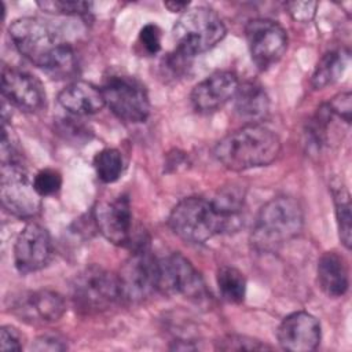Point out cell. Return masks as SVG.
Segmentation results:
<instances>
[{
  "label": "cell",
  "mask_w": 352,
  "mask_h": 352,
  "mask_svg": "<svg viewBox=\"0 0 352 352\" xmlns=\"http://www.w3.org/2000/svg\"><path fill=\"white\" fill-rule=\"evenodd\" d=\"M8 30L19 54L52 78H67L77 73V58L72 44L48 21L23 16L15 19Z\"/></svg>",
  "instance_id": "1"
},
{
  "label": "cell",
  "mask_w": 352,
  "mask_h": 352,
  "mask_svg": "<svg viewBox=\"0 0 352 352\" xmlns=\"http://www.w3.org/2000/svg\"><path fill=\"white\" fill-rule=\"evenodd\" d=\"M279 151L280 140L274 131L261 124H246L220 139L213 154L224 168L241 172L270 165Z\"/></svg>",
  "instance_id": "2"
},
{
  "label": "cell",
  "mask_w": 352,
  "mask_h": 352,
  "mask_svg": "<svg viewBox=\"0 0 352 352\" xmlns=\"http://www.w3.org/2000/svg\"><path fill=\"white\" fill-rule=\"evenodd\" d=\"M304 226L302 208L292 197L270 199L258 212L250 243L260 253H272L296 238Z\"/></svg>",
  "instance_id": "3"
},
{
  "label": "cell",
  "mask_w": 352,
  "mask_h": 352,
  "mask_svg": "<svg viewBox=\"0 0 352 352\" xmlns=\"http://www.w3.org/2000/svg\"><path fill=\"white\" fill-rule=\"evenodd\" d=\"M168 224L172 232L182 241L204 243L217 234L236 231L242 223L224 216L212 199L188 197L172 209Z\"/></svg>",
  "instance_id": "4"
},
{
  "label": "cell",
  "mask_w": 352,
  "mask_h": 352,
  "mask_svg": "<svg viewBox=\"0 0 352 352\" xmlns=\"http://www.w3.org/2000/svg\"><path fill=\"white\" fill-rule=\"evenodd\" d=\"M172 36L177 51L194 58L213 48L226 36V26L216 11L208 7L186 10L175 22Z\"/></svg>",
  "instance_id": "5"
},
{
  "label": "cell",
  "mask_w": 352,
  "mask_h": 352,
  "mask_svg": "<svg viewBox=\"0 0 352 352\" xmlns=\"http://www.w3.org/2000/svg\"><path fill=\"white\" fill-rule=\"evenodd\" d=\"M70 290L76 309L85 315L104 312L122 300L118 276L95 264L74 276Z\"/></svg>",
  "instance_id": "6"
},
{
  "label": "cell",
  "mask_w": 352,
  "mask_h": 352,
  "mask_svg": "<svg viewBox=\"0 0 352 352\" xmlns=\"http://www.w3.org/2000/svg\"><path fill=\"white\" fill-rule=\"evenodd\" d=\"M157 292L165 296H183L197 304L206 301L209 296L201 274L177 252L157 258Z\"/></svg>",
  "instance_id": "7"
},
{
  "label": "cell",
  "mask_w": 352,
  "mask_h": 352,
  "mask_svg": "<svg viewBox=\"0 0 352 352\" xmlns=\"http://www.w3.org/2000/svg\"><path fill=\"white\" fill-rule=\"evenodd\" d=\"M0 198L3 209L15 217L30 219L40 212L41 197L19 157L1 161Z\"/></svg>",
  "instance_id": "8"
},
{
  "label": "cell",
  "mask_w": 352,
  "mask_h": 352,
  "mask_svg": "<svg viewBox=\"0 0 352 352\" xmlns=\"http://www.w3.org/2000/svg\"><path fill=\"white\" fill-rule=\"evenodd\" d=\"M106 106L120 120L144 122L150 116V99L144 85L131 76H111L100 88Z\"/></svg>",
  "instance_id": "9"
},
{
  "label": "cell",
  "mask_w": 352,
  "mask_h": 352,
  "mask_svg": "<svg viewBox=\"0 0 352 352\" xmlns=\"http://www.w3.org/2000/svg\"><path fill=\"white\" fill-rule=\"evenodd\" d=\"M117 276L122 300L144 301L157 292V258L144 243H140L124 261Z\"/></svg>",
  "instance_id": "10"
},
{
  "label": "cell",
  "mask_w": 352,
  "mask_h": 352,
  "mask_svg": "<svg viewBox=\"0 0 352 352\" xmlns=\"http://www.w3.org/2000/svg\"><path fill=\"white\" fill-rule=\"evenodd\" d=\"M252 60L260 70L275 65L287 50V33L275 21L257 18L245 28Z\"/></svg>",
  "instance_id": "11"
},
{
  "label": "cell",
  "mask_w": 352,
  "mask_h": 352,
  "mask_svg": "<svg viewBox=\"0 0 352 352\" xmlns=\"http://www.w3.org/2000/svg\"><path fill=\"white\" fill-rule=\"evenodd\" d=\"M52 257V242L48 231L37 224L28 223L14 243V264L21 274H30L44 268Z\"/></svg>",
  "instance_id": "12"
},
{
  "label": "cell",
  "mask_w": 352,
  "mask_h": 352,
  "mask_svg": "<svg viewBox=\"0 0 352 352\" xmlns=\"http://www.w3.org/2000/svg\"><path fill=\"white\" fill-rule=\"evenodd\" d=\"M94 221L99 232L111 243L124 246L132 239V210L126 195L104 199L94 208Z\"/></svg>",
  "instance_id": "13"
},
{
  "label": "cell",
  "mask_w": 352,
  "mask_h": 352,
  "mask_svg": "<svg viewBox=\"0 0 352 352\" xmlns=\"http://www.w3.org/2000/svg\"><path fill=\"white\" fill-rule=\"evenodd\" d=\"M8 300L7 307L11 312L29 323H52L59 320L66 311L63 297L48 289L19 293Z\"/></svg>",
  "instance_id": "14"
},
{
  "label": "cell",
  "mask_w": 352,
  "mask_h": 352,
  "mask_svg": "<svg viewBox=\"0 0 352 352\" xmlns=\"http://www.w3.org/2000/svg\"><path fill=\"white\" fill-rule=\"evenodd\" d=\"M1 94L10 104L26 113H36L45 106V91L40 80L16 67L3 66Z\"/></svg>",
  "instance_id": "15"
},
{
  "label": "cell",
  "mask_w": 352,
  "mask_h": 352,
  "mask_svg": "<svg viewBox=\"0 0 352 352\" xmlns=\"http://www.w3.org/2000/svg\"><path fill=\"white\" fill-rule=\"evenodd\" d=\"M320 337L322 330L319 320L305 311L287 315L276 330L279 345L292 352H309L316 349Z\"/></svg>",
  "instance_id": "16"
},
{
  "label": "cell",
  "mask_w": 352,
  "mask_h": 352,
  "mask_svg": "<svg viewBox=\"0 0 352 352\" xmlns=\"http://www.w3.org/2000/svg\"><path fill=\"white\" fill-rule=\"evenodd\" d=\"M238 85V77L232 72H214L192 88L191 104L199 113L216 111L234 98Z\"/></svg>",
  "instance_id": "17"
},
{
  "label": "cell",
  "mask_w": 352,
  "mask_h": 352,
  "mask_svg": "<svg viewBox=\"0 0 352 352\" xmlns=\"http://www.w3.org/2000/svg\"><path fill=\"white\" fill-rule=\"evenodd\" d=\"M59 104L73 116H91L106 106L102 89L87 81H73L58 95Z\"/></svg>",
  "instance_id": "18"
},
{
  "label": "cell",
  "mask_w": 352,
  "mask_h": 352,
  "mask_svg": "<svg viewBox=\"0 0 352 352\" xmlns=\"http://www.w3.org/2000/svg\"><path fill=\"white\" fill-rule=\"evenodd\" d=\"M318 282L322 292L338 298L344 296L349 286L348 265L342 256L336 252H326L318 261Z\"/></svg>",
  "instance_id": "19"
},
{
  "label": "cell",
  "mask_w": 352,
  "mask_h": 352,
  "mask_svg": "<svg viewBox=\"0 0 352 352\" xmlns=\"http://www.w3.org/2000/svg\"><path fill=\"white\" fill-rule=\"evenodd\" d=\"M235 113L248 124H258L270 111V99L265 89L254 82L245 81L238 85L234 95Z\"/></svg>",
  "instance_id": "20"
},
{
  "label": "cell",
  "mask_w": 352,
  "mask_h": 352,
  "mask_svg": "<svg viewBox=\"0 0 352 352\" xmlns=\"http://www.w3.org/2000/svg\"><path fill=\"white\" fill-rule=\"evenodd\" d=\"M349 63V51L337 50L326 52L318 62L311 84L315 89H323L324 87L337 81L345 72Z\"/></svg>",
  "instance_id": "21"
},
{
  "label": "cell",
  "mask_w": 352,
  "mask_h": 352,
  "mask_svg": "<svg viewBox=\"0 0 352 352\" xmlns=\"http://www.w3.org/2000/svg\"><path fill=\"white\" fill-rule=\"evenodd\" d=\"M216 280L223 300L230 304H241L245 300L246 279L239 270L230 265L220 267Z\"/></svg>",
  "instance_id": "22"
},
{
  "label": "cell",
  "mask_w": 352,
  "mask_h": 352,
  "mask_svg": "<svg viewBox=\"0 0 352 352\" xmlns=\"http://www.w3.org/2000/svg\"><path fill=\"white\" fill-rule=\"evenodd\" d=\"M96 176L103 183H114L120 179L124 168L122 155L117 148H103L94 158Z\"/></svg>",
  "instance_id": "23"
},
{
  "label": "cell",
  "mask_w": 352,
  "mask_h": 352,
  "mask_svg": "<svg viewBox=\"0 0 352 352\" xmlns=\"http://www.w3.org/2000/svg\"><path fill=\"white\" fill-rule=\"evenodd\" d=\"M334 197V206H336V219L338 226V235L342 242V245L349 249L351 248V221H352V213H351V199L346 188L344 186H338L333 190Z\"/></svg>",
  "instance_id": "24"
},
{
  "label": "cell",
  "mask_w": 352,
  "mask_h": 352,
  "mask_svg": "<svg viewBox=\"0 0 352 352\" xmlns=\"http://www.w3.org/2000/svg\"><path fill=\"white\" fill-rule=\"evenodd\" d=\"M220 351H264V349H272L271 345L252 338L246 336H238V334H228L217 341L216 345Z\"/></svg>",
  "instance_id": "25"
},
{
  "label": "cell",
  "mask_w": 352,
  "mask_h": 352,
  "mask_svg": "<svg viewBox=\"0 0 352 352\" xmlns=\"http://www.w3.org/2000/svg\"><path fill=\"white\" fill-rule=\"evenodd\" d=\"M37 6L50 14H60V15H82L91 11L92 3L89 1H66V0H50V1H38Z\"/></svg>",
  "instance_id": "26"
},
{
  "label": "cell",
  "mask_w": 352,
  "mask_h": 352,
  "mask_svg": "<svg viewBox=\"0 0 352 352\" xmlns=\"http://www.w3.org/2000/svg\"><path fill=\"white\" fill-rule=\"evenodd\" d=\"M62 186V176L58 170L45 168L33 177V187L40 197H50L56 194Z\"/></svg>",
  "instance_id": "27"
},
{
  "label": "cell",
  "mask_w": 352,
  "mask_h": 352,
  "mask_svg": "<svg viewBox=\"0 0 352 352\" xmlns=\"http://www.w3.org/2000/svg\"><path fill=\"white\" fill-rule=\"evenodd\" d=\"M58 133L62 135L65 139L73 140V142H85L89 139L91 132L88 131V126L82 122H78L73 118H63L56 125Z\"/></svg>",
  "instance_id": "28"
},
{
  "label": "cell",
  "mask_w": 352,
  "mask_h": 352,
  "mask_svg": "<svg viewBox=\"0 0 352 352\" xmlns=\"http://www.w3.org/2000/svg\"><path fill=\"white\" fill-rule=\"evenodd\" d=\"M161 29L154 23L144 25L139 32V44L148 55H155L161 50Z\"/></svg>",
  "instance_id": "29"
},
{
  "label": "cell",
  "mask_w": 352,
  "mask_h": 352,
  "mask_svg": "<svg viewBox=\"0 0 352 352\" xmlns=\"http://www.w3.org/2000/svg\"><path fill=\"white\" fill-rule=\"evenodd\" d=\"M23 348V336L22 333L7 324L0 330V349L1 351H22Z\"/></svg>",
  "instance_id": "30"
},
{
  "label": "cell",
  "mask_w": 352,
  "mask_h": 352,
  "mask_svg": "<svg viewBox=\"0 0 352 352\" xmlns=\"http://www.w3.org/2000/svg\"><path fill=\"white\" fill-rule=\"evenodd\" d=\"M327 106L333 114H337L338 117H341L346 124L351 122V111H352L351 92L337 94L327 102Z\"/></svg>",
  "instance_id": "31"
},
{
  "label": "cell",
  "mask_w": 352,
  "mask_h": 352,
  "mask_svg": "<svg viewBox=\"0 0 352 352\" xmlns=\"http://www.w3.org/2000/svg\"><path fill=\"white\" fill-rule=\"evenodd\" d=\"M318 3L315 1H290L286 3V8L292 18L298 22H308L314 18Z\"/></svg>",
  "instance_id": "32"
},
{
  "label": "cell",
  "mask_w": 352,
  "mask_h": 352,
  "mask_svg": "<svg viewBox=\"0 0 352 352\" xmlns=\"http://www.w3.org/2000/svg\"><path fill=\"white\" fill-rule=\"evenodd\" d=\"M33 351H65L67 342L59 334H44L34 340L32 344Z\"/></svg>",
  "instance_id": "33"
},
{
  "label": "cell",
  "mask_w": 352,
  "mask_h": 352,
  "mask_svg": "<svg viewBox=\"0 0 352 352\" xmlns=\"http://www.w3.org/2000/svg\"><path fill=\"white\" fill-rule=\"evenodd\" d=\"M164 6L172 12H182V11L184 12L188 8L190 3L188 1H168V3H164Z\"/></svg>",
  "instance_id": "34"
}]
</instances>
